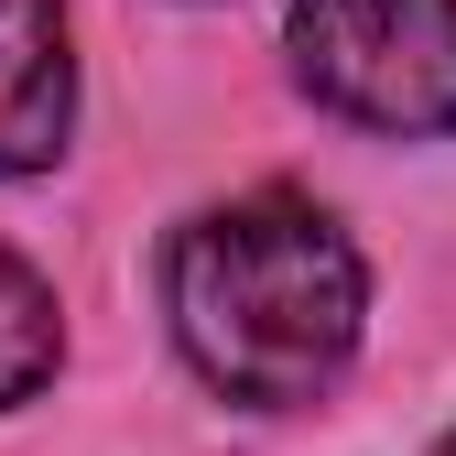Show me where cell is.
Returning a JSON list of instances; mask_svg holds the SVG:
<instances>
[{
    "label": "cell",
    "instance_id": "7a4b0ae2",
    "mask_svg": "<svg viewBox=\"0 0 456 456\" xmlns=\"http://www.w3.org/2000/svg\"><path fill=\"white\" fill-rule=\"evenodd\" d=\"M294 77L359 131H456V0H294Z\"/></svg>",
    "mask_w": 456,
    "mask_h": 456
},
{
    "label": "cell",
    "instance_id": "277c9868",
    "mask_svg": "<svg viewBox=\"0 0 456 456\" xmlns=\"http://www.w3.org/2000/svg\"><path fill=\"white\" fill-rule=\"evenodd\" d=\"M54 359H66V326H54L44 272H33L22 250H0V413L33 403V391L54 380Z\"/></svg>",
    "mask_w": 456,
    "mask_h": 456
},
{
    "label": "cell",
    "instance_id": "5b68a950",
    "mask_svg": "<svg viewBox=\"0 0 456 456\" xmlns=\"http://www.w3.org/2000/svg\"><path fill=\"white\" fill-rule=\"evenodd\" d=\"M435 456H456V435H445V445H435Z\"/></svg>",
    "mask_w": 456,
    "mask_h": 456
},
{
    "label": "cell",
    "instance_id": "3957f363",
    "mask_svg": "<svg viewBox=\"0 0 456 456\" xmlns=\"http://www.w3.org/2000/svg\"><path fill=\"white\" fill-rule=\"evenodd\" d=\"M77 131V54L54 0H0V185L44 175Z\"/></svg>",
    "mask_w": 456,
    "mask_h": 456
},
{
    "label": "cell",
    "instance_id": "6da1fadb",
    "mask_svg": "<svg viewBox=\"0 0 456 456\" xmlns=\"http://www.w3.org/2000/svg\"><path fill=\"white\" fill-rule=\"evenodd\" d=\"M163 315L207 391L250 413H294L359 359L370 272L315 196H228L175 228L163 250Z\"/></svg>",
    "mask_w": 456,
    "mask_h": 456
}]
</instances>
